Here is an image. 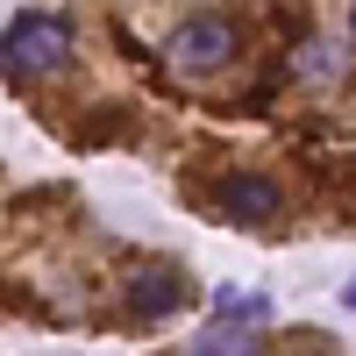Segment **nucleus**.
<instances>
[{"mask_svg": "<svg viewBox=\"0 0 356 356\" xmlns=\"http://www.w3.org/2000/svg\"><path fill=\"white\" fill-rule=\"evenodd\" d=\"M72 43H79V29L72 15H57V8H22L8 22V36H0V79H50V72H65L72 65Z\"/></svg>", "mask_w": 356, "mask_h": 356, "instance_id": "nucleus-1", "label": "nucleus"}, {"mask_svg": "<svg viewBox=\"0 0 356 356\" xmlns=\"http://www.w3.org/2000/svg\"><path fill=\"white\" fill-rule=\"evenodd\" d=\"M235 50H243V36H235L228 15H193V22H178L171 43H164L171 72H186V79H207V72L235 65Z\"/></svg>", "mask_w": 356, "mask_h": 356, "instance_id": "nucleus-2", "label": "nucleus"}, {"mask_svg": "<svg viewBox=\"0 0 356 356\" xmlns=\"http://www.w3.org/2000/svg\"><path fill=\"white\" fill-rule=\"evenodd\" d=\"M214 214L235 221V228H271L285 214V193L271 186V178H257V171H228L214 186Z\"/></svg>", "mask_w": 356, "mask_h": 356, "instance_id": "nucleus-3", "label": "nucleus"}, {"mask_svg": "<svg viewBox=\"0 0 356 356\" xmlns=\"http://www.w3.org/2000/svg\"><path fill=\"white\" fill-rule=\"evenodd\" d=\"M178 307H193V285H186V271H178V264H150V271L129 278V314L164 321V314H178Z\"/></svg>", "mask_w": 356, "mask_h": 356, "instance_id": "nucleus-4", "label": "nucleus"}, {"mask_svg": "<svg viewBox=\"0 0 356 356\" xmlns=\"http://www.w3.org/2000/svg\"><path fill=\"white\" fill-rule=\"evenodd\" d=\"M257 335L250 321H228V314H207V328L186 342V356H257Z\"/></svg>", "mask_w": 356, "mask_h": 356, "instance_id": "nucleus-5", "label": "nucleus"}, {"mask_svg": "<svg viewBox=\"0 0 356 356\" xmlns=\"http://www.w3.org/2000/svg\"><path fill=\"white\" fill-rule=\"evenodd\" d=\"M292 79H307V86H328V79H342V50L335 43H300V50H292Z\"/></svg>", "mask_w": 356, "mask_h": 356, "instance_id": "nucleus-6", "label": "nucleus"}, {"mask_svg": "<svg viewBox=\"0 0 356 356\" xmlns=\"http://www.w3.org/2000/svg\"><path fill=\"white\" fill-rule=\"evenodd\" d=\"M214 314H228V321H250V328H271V292L221 285V292H214Z\"/></svg>", "mask_w": 356, "mask_h": 356, "instance_id": "nucleus-7", "label": "nucleus"}, {"mask_svg": "<svg viewBox=\"0 0 356 356\" xmlns=\"http://www.w3.org/2000/svg\"><path fill=\"white\" fill-rule=\"evenodd\" d=\"M342 307H349V314H356V278H349V285H342Z\"/></svg>", "mask_w": 356, "mask_h": 356, "instance_id": "nucleus-8", "label": "nucleus"}, {"mask_svg": "<svg viewBox=\"0 0 356 356\" xmlns=\"http://www.w3.org/2000/svg\"><path fill=\"white\" fill-rule=\"evenodd\" d=\"M349 36H356V8H349Z\"/></svg>", "mask_w": 356, "mask_h": 356, "instance_id": "nucleus-9", "label": "nucleus"}]
</instances>
